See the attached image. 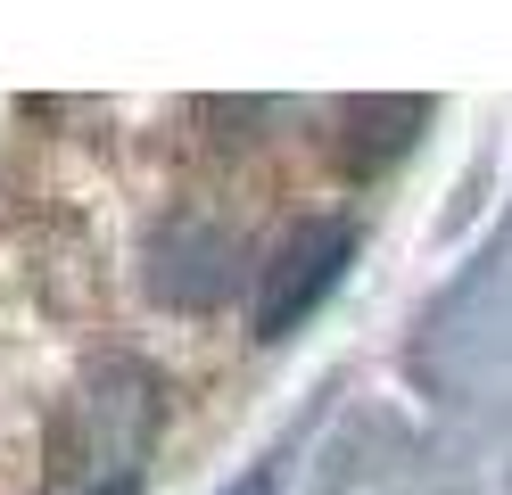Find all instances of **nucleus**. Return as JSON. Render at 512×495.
I'll list each match as a JSON object with an SVG mask.
<instances>
[{
    "label": "nucleus",
    "instance_id": "nucleus-1",
    "mask_svg": "<svg viewBox=\"0 0 512 495\" xmlns=\"http://www.w3.org/2000/svg\"><path fill=\"white\" fill-rule=\"evenodd\" d=\"M149 446H157V388L133 363H108L58 421L42 495H141Z\"/></svg>",
    "mask_w": 512,
    "mask_h": 495
},
{
    "label": "nucleus",
    "instance_id": "nucleus-2",
    "mask_svg": "<svg viewBox=\"0 0 512 495\" xmlns=\"http://www.w3.org/2000/svg\"><path fill=\"white\" fill-rule=\"evenodd\" d=\"M347 264H356V223H347V215L298 223L290 240L273 248L265 281H256V306H248L256 339H290L298 322H314V314H323V297L347 281Z\"/></svg>",
    "mask_w": 512,
    "mask_h": 495
},
{
    "label": "nucleus",
    "instance_id": "nucleus-3",
    "mask_svg": "<svg viewBox=\"0 0 512 495\" xmlns=\"http://www.w3.org/2000/svg\"><path fill=\"white\" fill-rule=\"evenodd\" d=\"M223 495H281V471H273V462H248V471L223 487Z\"/></svg>",
    "mask_w": 512,
    "mask_h": 495
}]
</instances>
